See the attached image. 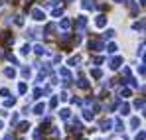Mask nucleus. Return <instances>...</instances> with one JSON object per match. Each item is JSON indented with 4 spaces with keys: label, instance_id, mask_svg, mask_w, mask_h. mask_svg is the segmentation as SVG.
<instances>
[{
    "label": "nucleus",
    "instance_id": "obj_19",
    "mask_svg": "<svg viewBox=\"0 0 146 140\" xmlns=\"http://www.w3.org/2000/svg\"><path fill=\"white\" fill-rule=\"evenodd\" d=\"M61 14H63V8H61V6H55V8L51 10V16H53V18H57V16H61Z\"/></svg>",
    "mask_w": 146,
    "mask_h": 140
},
{
    "label": "nucleus",
    "instance_id": "obj_36",
    "mask_svg": "<svg viewBox=\"0 0 146 140\" xmlns=\"http://www.w3.org/2000/svg\"><path fill=\"white\" fill-rule=\"evenodd\" d=\"M26 91H28V85H26V83H20V85H18V93L24 95Z\"/></svg>",
    "mask_w": 146,
    "mask_h": 140
},
{
    "label": "nucleus",
    "instance_id": "obj_30",
    "mask_svg": "<svg viewBox=\"0 0 146 140\" xmlns=\"http://www.w3.org/2000/svg\"><path fill=\"white\" fill-rule=\"evenodd\" d=\"M14 105H16V99H14V97H12V99H6V101H4V107H6V109H10V107H14Z\"/></svg>",
    "mask_w": 146,
    "mask_h": 140
},
{
    "label": "nucleus",
    "instance_id": "obj_2",
    "mask_svg": "<svg viewBox=\"0 0 146 140\" xmlns=\"http://www.w3.org/2000/svg\"><path fill=\"white\" fill-rule=\"evenodd\" d=\"M89 49L95 51V53H97V51H103V49H105V42H103V40H91V42H89Z\"/></svg>",
    "mask_w": 146,
    "mask_h": 140
},
{
    "label": "nucleus",
    "instance_id": "obj_40",
    "mask_svg": "<svg viewBox=\"0 0 146 140\" xmlns=\"http://www.w3.org/2000/svg\"><path fill=\"white\" fill-rule=\"evenodd\" d=\"M10 124H18V113H14L12 118H10Z\"/></svg>",
    "mask_w": 146,
    "mask_h": 140
},
{
    "label": "nucleus",
    "instance_id": "obj_27",
    "mask_svg": "<svg viewBox=\"0 0 146 140\" xmlns=\"http://www.w3.org/2000/svg\"><path fill=\"white\" fill-rule=\"evenodd\" d=\"M30 51H32V46H30V44H24L22 49H20V53H22V55H28Z\"/></svg>",
    "mask_w": 146,
    "mask_h": 140
},
{
    "label": "nucleus",
    "instance_id": "obj_15",
    "mask_svg": "<svg viewBox=\"0 0 146 140\" xmlns=\"http://www.w3.org/2000/svg\"><path fill=\"white\" fill-rule=\"evenodd\" d=\"M55 28H57V24H48V26H46V30H44V34H46V36H51V32H55Z\"/></svg>",
    "mask_w": 146,
    "mask_h": 140
},
{
    "label": "nucleus",
    "instance_id": "obj_18",
    "mask_svg": "<svg viewBox=\"0 0 146 140\" xmlns=\"http://www.w3.org/2000/svg\"><path fill=\"white\" fill-rule=\"evenodd\" d=\"M59 117L63 118V120H67V118L71 117V111H69V109H61V111H59Z\"/></svg>",
    "mask_w": 146,
    "mask_h": 140
},
{
    "label": "nucleus",
    "instance_id": "obj_9",
    "mask_svg": "<svg viewBox=\"0 0 146 140\" xmlns=\"http://www.w3.org/2000/svg\"><path fill=\"white\" fill-rule=\"evenodd\" d=\"M59 28H61L63 32H67V30L71 28V20H69V18H61V22H59Z\"/></svg>",
    "mask_w": 146,
    "mask_h": 140
},
{
    "label": "nucleus",
    "instance_id": "obj_6",
    "mask_svg": "<svg viewBox=\"0 0 146 140\" xmlns=\"http://www.w3.org/2000/svg\"><path fill=\"white\" fill-rule=\"evenodd\" d=\"M95 26H97V28H105V26H107V16H105V14H99L97 18H95Z\"/></svg>",
    "mask_w": 146,
    "mask_h": 140
},
{
    "label": "nucleus",
    "instance_id": "obj_49",
    "mask_svg": "<svg viewBox=\"0 0 146 140\" xmlns=\"http://www.w3.org/2000/svg\"><path fill=\"white\" fill-rule=\"evenodd\" d=\"M71 105H81V101H79V99H75V97H73V99H71Z\"/></svg>",
    "mask_w": 146,
    "mask_h": 140
},
{
    "label": "nucleus",
    "instance_id": "obj_11",
    "mask_svg": "<svg viewBox=\"0 0 146 140\" xmlns=\"http://www.w3.org/2000/svg\"><path fill=\"white\" fill-rule=\"evenodd\" d=\"M111 128H113V120H111V118H107V120H103V122H101V130H105V132H107V130H111Z\"/></svg>",
    "mask_w": 146,
    "mask_h": 140
},
{
    "label": "nucleus",
    "instance_id": "obj_25",
    "mask_svg": "<svg viewBox=\"0 0 146 140\" xmlns=\"http://www.w3.org/2000/svg\"><path fill=\"white\" fill-rule=\"evenodd\" d=\"M28 128H30V122H28V120H24V122L18 124V130H20V132H26Z\"/></svg>",
    "mask_w": 146,
    "mask_h": 140
},
{
    "label": "nucleus",
    "instance_id": "obj_46",
    "mask_svg": "<svg viewBox=\"0 0 146 140\" xmlns=\"http://www.w3.org/2000/svg\"><path fill=\"white\" fill-rule=\"evenodd\" d=\"M34 138H36V140L42 138V130H36V132H34Z\"/></svg>",
    "mask_w": 146,
    "mask_h": 140
},
{
    "label": "nucleus",
    "instance_id": "obj_48",
    "mask_svg": "<svg viewBox=\"0 0 146 140\" xmlns=\"http://www.w3.org/2000/svg\"><path fill=\"white\" fill-rule=\"evenodd\" d=\"M53 63H61V55H55L53 57Z\"/></svg>",
    "mask_w": 146,
    "mask_h": 140
},
{
    "label": "nucleus",
    "instance_id": "obj_10",
    "mask_svg": "<svg viewBox=\"0 0 146 140\" xmlns=\"http://www.w3.org/2000/svg\"><path fill=\"white\" fill-rule=\"evenodd\" d=\"M113 124H115V130H117V132H122V130H124V124H122V118L121 117L115 118V120H113Z\"/></svg>",
    "mask_w": 146,
    "mask_h": 140
},
{
    "label": "nucleus",
    "instance_id": "obj_12",
    "mask_svg": "<svg viewBox=\"0 0 146 140\" xmlns=\"http://www.w3.org/2000/svg\"><path fill=\"white\" fill-rule=\"evenodd\" d=\"M83 10H93L95 8V0H83Z\"/></svg>",
    "mask_w": 146,
    "mask_h": 140
},
{
    "label": "nucleus",
    "instance_id": "obj_23",
    "mask_svg": "<svg viewBox=\"0 0 146 140\" xmlns=\"http://www.w3.org/2000/svg\"><path fill=\"white\" fill-rule=\"evenodd\" d=\"M103 61H105V57H103V55H95V57L91 59V63H93V65H101Z\"/></svg>",
    "mask_w": 146,
    "mask_h": 140
},
{
    "label": "nucleus",
    "instance_id": "obj_14",
    "mask_svg": "<svg viewBox=\"0 0 146 140\" xmlns=\"http://www.w3.org/2000/svg\"><path fill=\"white\" fill-rule=\"evenodd\" d=\"M4 75H6L8 79H14V77H16V69H14V67H6V69H4Z\"/></svg>",
    "mask_w": 146,
    "mask_h": 140
},
{
    "label": "nucleus",
    "instance_id": "obj_16",
    "mask_svg": "<svg viewBox=\"0 0 146 140\" xmlns=\"http://www.w3.org/2000/svg\"><path fill=\"white\" fill-rule=\"evenodd\" d=\"M130 113V105L128 103H121V115L124 117V115H128Z\"/></svg>",
    "mask_w": 146,
    "mask_h": 140
},
{
    "label": "nucleus",
    "instance_id": "obj_38",
    "mask_svg": "<svg viewBox=\"0 0 146 140\" xmlns=\"http://www.w3.org/2000/svg\"><path fill=\"white\" fill-rule=\"evenodd\" d=\"M14 24H16V26H24V18H22V16H16V18H14Z\"/></svg>",
    "mask_w": 146,
    "mask_h": 140
},
{
    "label": "nucleus",
    "instance_id": "obj_51",
    "mask_svg": "<svg viewBox=\"0 0 146 140\" xmlns=\"http://www.w3.org/2000/svg\"><path fill=\"white\" fill-rule=\"evenodd\" d=\"M0 130H2V120H0Z\"/></svg>",
    "mask_w": 146,
    "mask_h": 140
},
{
    "label": "nucleus",
    "instance_id": "obj_13",
    "mask_svg": "<svg viewBox=\"0 0 146 140\" xmlns=\"http://www.w3.org/2000/svg\"><path fill=\"white\" fill-rule=\"evenodd\" d=\"M34 51H36L38 55H44V53H48V47H46V46H42V44H38V46L34 47Z\"/></svg>",
    "mask_w": 146,
    "mask_h": 140
},
{
    "label": "nucleus",
    "instance_id": "obj_37",
    "mask_svg": "<svg viewBox=\"0 0 146 140\" xmlns=\"http://www.w3.org/2000/svg\"><path fill=\"white\" fill-rule=\"evenodd\" d=\"M42 95H44V89H40V87H38V89H34V99H40Z\"/></svg>",
    "mask_w": 146,
    "mask_h": 140
},
{
    "label": "nucleus",
    "instance_id": "obj_20",
    "mask_svg": "<svg viewBox=\"0 0 146 140\" xmlns=\"http://www.w3.org/2000/svg\"><path fill=\"white\" fill-rule=\"evenodd\" d=\"M6 59H8L10 63H14V65H18V57H16V55H12L10 51H6Z\"/></svg>",
    "mask_w": 146,
    "mask_h": 140
},
{
    "label": "nucleus",
    "instance_id": "obj_1",
    "mask_svg": "<svg viewBox=\"0 0 146 140\" xmlns=\"http://www.w3.org/2000/svg\"><path fill=\"white\" fill-rule=\"evenodd\" d=\"M59 77H61V83L67 87L69 83H71L73 79H71V73H69V69L67 67H59Z\"/></svg>",
    "mask_w": 146,
    "mask_h": 140
},
{
    "label": "nucleus",
    "instance_id": "obj_31",
    "mask_svg": "<svg viewBox=\"0 0 146 140\" xmlns=\"http://www.w3.org/2000/svg\"><path fill=\"white\" fill-rule=\"evenodd\" d=\"M57 103H59V97L55 95V97H51V101H49V109H55L57 107Z\"/></svg>",
    "mask_w": 146,
    "mask_h": 140
},
{
    "label": "nucleus",
    "instance_id": "obj_29",
    "mask_svg": "<svg viewBox=\"0 0 146 140\" xmlns=\"http://www.w3.org/2000/svg\"><path fill=\"white\" fill-rule=\"evenodd\" d=\"M67 63H69V67H75V65L79 63V55H73V57H69V61H67Z\"/></svg>",
    "mask_w": 146,
    "mask_h": 140
},
{
    "label": "nucleus",
    "instance_id": "obj_22",
    "mask_svg": "<svg viewBox=\"0 0 146 140\" xmlns=\"http://www.w3.org/2000/svg\"><path fill=\"white\" fill-rule=\"evenodd\" d=\"M91 77H93V79H103V71L101 69H91Z\"/></svg>",
    "mask_w": 146,
    "mask_h": 140
},
{
    "label": "nucleus",
    "instance_id": "obj_45",
    "mask_svg": "<svg viewBox=\"0 0 146 140\" xmlns=\"http://www.w3.org/2000/svg\"><path fill=\"white\" fill-rule=\"evenodd\" d=\"M138 55H140V57L144 55V44H140V47H138Z\"/></svg>",
    "mask_w": 146,
    "mask_h": 140
},
{
    "label": "nucleus",
    "instance_id": "obj_42",
    "mask_svg": "<svg viewBox=\"0 0 146 140\" xmlns=\"http://www.w3.org/2000/svg\"><path fill=\"white\" fill-rule=\"evenodd\" d=\"M44 79H46V75H44V73H42V71H40V73H38V77H36V81H38V83H42V81H44Z\"/></svg>",
    "mask_w": 146,
    "mask_h": 140
},
{
    "label": "nucleus",
    "instance_id": "obj_4",
    "mask_svg": "<svg viewBox=\"0 0 146 140\" xmlns=\"http://www.w3.org/2000/svg\"><path fill=\"white\" fill-rule=\"evenodd\" d=\"M121 65H122V57H121V55H115L113 59H109V69L117 71Z\"/></svg>",
    "mask_w": 146,
    "mask_h": 140
},
{
    "label": "nucleus",
    "instance_id": "obj_41",
    "mask_svg": "<svg viewBox=\"0 0 146 140\" xmlns=\"http://www.w3.org/2000/svg\"><path fill=\"white\" fill-rule=\"evenodd\" d=\"M57 97H59L61 101H67V97H69V95H67V91H61V93L57 95Z\"/></svg>",
    "mask_w": 146,
    "mask_h": 140
},
{
    "label": "nucleus",
    "instance_id": "obj_28",
    "mask_svg": "<svg viewBox=\"0 0 146 140\" xmlns=\"http://www.w3.org/2000/svg\"><path fill=\"white\" fill-rule=\"evenodd\" d=\"M22 77H24V79H30V77H32V69H30V67H22Z\"/></svg>",
    "mask_w": 146,
    "mask_h": 140
},
{
    "label": "nucleus",
    "instance_id": "obj_7",
    "mask_svg": "<svg viewBox=\"0 0 146 140\" xmlns=\"http://www.w3.org/2000/svg\"><path fill=\"white\" fill-rule=\"evenodd\" d=\"M77 85H79L81 89H89V87H91V85H89V81H87V79L83 77V73H79V79H77Z\"/></svg>",
    "mask_w": 146,
    "mask_h": 140
},
{
    "label": "nucleus",
    "instance_id": "obj_39",
    "mask_svg": "<svg viewBox=\"0 0 146 140\" xmlns=\"http://www.w3.org/2000/svg\"><path fill=\"white\" fill-rule=\"evenodd\" d=\"M144 73H146V69H144V63H140V65H138V75H140V77H144Z\"/></svg>",
    "mask_w": 146,
    "mask_h": 140
},
{
    "label": "nucleus",
    "instance_id": "obj_26",
    "mask_svg": "<svg viewBox=\"0 0 146 140\" xmlns=\"http://www.w3.org/2000/svg\"><path fill=\"white\" fill-rule=\"evenodd\" d=\"M26 36H28V38H30V40H36V38H38V36H40V30H30V32H28V34H26Z\"/></svg>",
    "mask_w": 146,
    "mask_h": 140
},
{
    "label": "nucleus",
    "instance_id": "obj_43",
    "mask_svg": "<svg viewBox=\"0 0 146 140\" xmlns=\"http://www.w3.org/2000/svg\"><path fill=\"white\" fill-rule=\"evenodd\" d=\"M144 138H146L144 130H140V132H138V134H136V138H134V140H144Z\"/></svg>",
    "mask_w": 146,
    "mask_h": 140
},
{
    "label": "nucleus",
    "instance_id": "obj_34",
    "mask_svg": "<svg viewBox=\"0 0 146 140\" xmlns=\"http://www.w3.org/2000/svg\"><path fill=\"white\" fill-rule=\"evenodd\" d=\"M121 97H122V99L130 97V89H128V87H122V89H121Z\"/></svg>",
    "mask_w": 146,
    "mask_h": 140
},
{
    "label": "nucleus",
    "instance_id": "obj_33",
    "mask_svg": "<svg viewBox=\"0 0 146 140\" xmlns=\"http://www.w3.org/2000/svg\"><path fill=\"white\" fill-rule=\"evenodd\" d=\"M83 118H85V120H93V113H91L89 109H85V111H83Z\"/></svg>",
    "mask_w": 146,
    "mask_h": 140
},
{
    "label": "nucleus",
    "instance_id": "obj_24",
    "mask_svg": "<svg viewBox=\"0 0 146 140\" xmlns=\"http://www.w3.org/2000/svg\"><path fill=\"white\" fill-rule=\"evenodd\" d=\"M105 49H107L109 53H117V49H119V47H117V44H113V42H111L109 46H105Z\"/></svg>",
    "mask_w": 146,
    "mask_h": 140
},
{
    "label": "nucleus",
    "instance_id": "obj_52",
    "mask_svg": "<svg viewBox=\"0 0 146 140\" xmlns=\"http://www.w3.org/2000/svg\"><path fill=\"white\" fill-rule=\"evenodd\" d=\"M63 2H73V0H63Z\"/></svg>",
    "mask_w": 146,
    "mask_h": 140
},
{
    "label": "nucleus",
    "instance_id": "obj_21",
    "mask_svg": "<svg viewBox=\"0 0 146 140\" xmlns=\"http://www.w3.org/2000/svg\"><path fill=\"white\" fill-rule=\"evenodd\" d=\"M134 109L144 111V99H136V101H134Z\"/></svg>",
    "mask_w": 146,
    "mask_h": 140
},
{
    "label": "nucleus",
    "instance_id": "obj_3",
    "mask_svg": "<svg viewBox=\"0 0 146 140\" xmlns=\"http://www.w3.org/2000/svg\"><path fill=\"white\" fill-rule=\"evenodd\" d=\"M85 28H87V18H85V16H79V18L75 20V32L81 34Z\"/></svg>",
    "mask_w": 146,
    "mask_h": 140
},
{
    "label": "nucleus",
    "instance_id": "obj_50",
    "mask_svg": "<svg viewBox=\"0 0 146 140\" xmlns=\"http://www.w3.org/2000/svg\"><path fill=\"white\" fill-rule=\"evenodd\" d=\"M4 140H12V136H4Z\"/></svg>",
    "mask_w": 146,
    "mask_h": 140
},
{
    "label": "nucleus",
    "instance_id": "obj_44",
    "mask_svg": "<svg viewBox=\"0 0 146 140\" xmlns=\"http://www.w3.org/2000/svg\"><path fill=\"white\" fill-rule=\"evenodd\" d=\"M8 95H10L8 89H0V97H8Z\"/></svg>",
    "mask_w": 146,
    "mask_h": 140
},
{
    "label": "nucleus",
    "instance_id": "obj_35",
    "mask_svg": "<svg viewBox=\"0 0 146 140\" xmlns=\"http://www.w3.org/2000/svg\"><path fill=\"white\" fill-rule=\"evenodd\" d=\"M115 38V30H107L105 32V40H113Z\"/></svg>",
    "mask_w": 146,
    "mask_h": 140
},
{
    "label": "nucleus",
    "instance_id": "obj_47",
    "mask_svg": "<svg viewBox=\"0 0 146 140\" xmlns=\"http://www.w3.org/2000/svg\"><path fill=\"white\" fill-rule=\"evenodd\" d=\"M115 2H119V4H132V0H115Z\"/></svg>",
    "mask_w": 146,
    "mask_h": 140
},
{
    "label": "nucleus",
    "instance_id": "obj_5",
    "mask_svg": "<svg viewBox=\"0 0 146 140\" xmlns=\"http://www.w3.org/2000/svg\"><path fill=\"white\" fill-rule=\"evenodd\" d=\"M32 18H34L36 22H42V20L46 18V12H44L42 8H34V10H32Z\"/></svg>",
    "mask_w": 146,
    "mask_h": 140
},
{
    "label": "nucleus",
    "instance_id": "obj_8",
    "mask_svg": "<svg viewBox=\"0 0 146 140\" xmlns=\"http://www.w3.org/2000/svg\"><path fill=\"white\" fill-rule=\"evenodd\" d=\"M32 113H34V115H44V113H46V103H38V105L32 109Z\"/></svg>",
    "mask_w": 146,
    "mask_h": 140
},
{
    "label": "nucleus",
    "instance_id": "obj_53",
    "mask_svg": "<svg viewBox=\"0 0 146 140\" xmlns=\"http://www.w3.org/2000/svg\"><path fill=\"white\" fill-rule=\"evenodd\" d=\"M81 140H87V138H81Z\"/></svg>",
    "mask_w": 146,
    "mask_h": 140
},
{
    "label": "nucleus",
    "instance_id": "obj_17",
    "mask_svg": "<svg viewBox=\"0 0 146 140\" xmlns=\"http://www.w3.org/2000/svg\"><path fill=\"white\" fill-rule=\"evenodd\" d=\"M130 126H132L134 130H138V126H140V118H138V117H132V118H130Z\"/></svg>",
    "mask_w": 146,
    "mask_h": 140
},
{
    "label": "nucleus",
    "instance_id": "obj_32",
    "mask_svg": "<svg viewBox=\"0 0 146 140\" xmlns=\"http://www.w3.org/2000/svg\"><path fill=\"white\" fill-rule=\"evenodd\" d=\"M132 28H134V30H140V32H142V30H144V20H140V22H134V24H132Z\"/></svg>",
    "mask_w": 146,
    "mask_h": 140
}]
</instances>
